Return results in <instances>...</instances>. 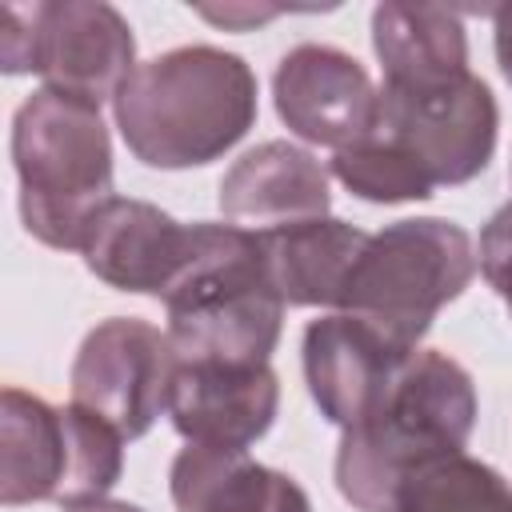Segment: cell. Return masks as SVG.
<instances>
[{"label": "cell", "mask_w": 512, "mask_h": 512, "mask_svg": "<svg viewBox=\"0 0 512 512\" xmlns=\"http://www.w3.org/2000/svg\"><path fill=\"white\" fill-rule=\"evenodd\" d=\"M364 240V228L336 216L256 232L260 264L280 300L292 308H336L344 276L360 256Z\"/></svg>", "instance_id": "obj_16"}, {"label": "cell", "mask_w": 512, "mask_h": 512, "mask_svg": "<svg viewBox=\"0 0 512 512\" xmlns=\"http://www.w3.org/2000/svg\"><path fill=\"white\" fill-rule=\"evenodd\" d=\"M280 408V380L268 364L180 360L168 392L172 428L200 448L244 452L256 444Z\"/></svg>", "instance_id": "obj_12"}, {"label": "cell", "mask_w": 512, "mask_h": 512, "mask_svg": "<svg viewBox=\"0 0 512 512\" xmlns=\"http://www.w3.org/2000/svg\"><path fill=\"white\" fill-rule=\"evenodd\" d=\"M64 512H144L128 500H84V504H68Z\"/></svg>", "instance_id": "obj_23"}, {"label": "cell", "mask_w": 512, "mask_h": 512, "mask_svg": "<svg viewBox=\"0 0 512 512\" xmlns=\"http://www.w3.org/2000/svg\"><path fill=\"white\" fill-rule=\"evenodd\" d=\"M112 112L140 164L200 168L236 148L256 124V72L236 52L184 44L136 64Z\"/></svg>", "instance_id": "obj_1"}, {"label": "cell", "mask_w": 512, "mask_h": 512, "mask_svg": "<svg viewBox=\"0 0 512 512\" xmlns=\"http://www.w3.org/2000/svg\"><path fill=\"white\" fill-rule=\"evenodd\" d=\"M176 512H312L308 492L248 452L188 444L168 468Z\"/></svg>", "instance_id": "obj_15"}, {"label": "cell", "mask_w": 512, "mask_h": 512, "mask_svg": "<svg viewBox=\"0 0 512 512\" xmlns=\"http://www.w3.org/2000/svg\"><path fill=\"white\" fill-rule=\"evenodd\" d=\"M476 428V384L464 364L416 348L376 408L340 436L336 488L360 512H396L400 488L428 464L464 452Z\"/></svg>", "instance_id": "obj_2"}, {"label": "cell", "mask_w": 512, "mask_h": 512, "mask_svg": "<svg viewBox=\"0 0 512 512\" xmlns=\"http://www.w3.org/2000/svg\"><path fill=\"white\" fill-rule=\"evenodd\" d=\"M480 272L512 312V200L480 232Z\"/></svg>", "instance_id": "obj_20"}, {"label": "cell", "mask_w": 512, "mask_h": 512, "mask_svg": "<svg viewBox=\"0 0 512 512\" xmlns=\"http://www.w3.org/2000/svg\"><path fill=\"white\" fill-rule=\"evenodd\" d=\"M232 236L236 224H180L148 200L112 196L92 216L80 252L108 288L168 300Z\"/></svg>", "instance_id": "obj_9"}, {"label": "cell", "mask_w": 512, "mask_h": 512, "mask_svg": "<svg viewBox=\"0 0 512 512\" xmlns=\"http://www.w3.org/2000/svg\"><path fill=\"white\" fill-rule=\"evenodd\" d=\"M124 472V436L96 412L4 388L0 392V504L104 500Z\"/></svg>", "instance_id": "obj_5"}, {"label": "cell", "mask_w": 512, "mask_h": 512, "mask_svg": "<svg viewBox=\"0 0 512 512\" xmlns=\"http://www.w3.org/2000/svg\"><path fill=\"white\" fill-rule=\"evenodd\" d=\"M204 20L212 24H224V28H252V24H264L272 16H280V8H248V4H224V8H200Z\"/></svg>", "instance_id": "obj_21"}, {"label": "cell", "mask_w": 512, "mask_h": 512, "mask_svg": "<svg viewBox=\"0 0 512 512\" xmlns=\"http://www.w3.org/2000/svg\"><path fill=\"white\" fill-rule=\"evenodd\" d=\"M476 268V244L460 224L440 216L396 220L368 232L336 308L376 324L404 352H416L436 312L472 284Z\"/></svg>", "instance_id": "obj_4"}, {"label": "cell", "mask_w": 512, "mask_h": 512, "mask_svg": "<svg viewBox=\"0 0 512 512\" xmlns=\"http://www.w3.org/2000/svg\"><path fill=\"white\" fill-rule=\"evenodd\" d=\"M496 128L500 108L492 88L476 72H464L444 84H384L372 132L408 152L432 188H452L488 168Z\"/></svg>", "instance_id": "obj_8"}, {"label": "cell", "mask_w": 512, "mask_h": 512, "mask_svg": "<svg viewBox=\"0 0 512 512\" xmlns=\"http://www.w3.org/2000/svg\"><path fill=\"white\" fill-rule=\"evenodd\" d=\"M332 208L324 164L288 140L248 148L220 180V212L228 224L268 232L304 220H324Z\"/></svg>", "instance_id": "obj_14"}, {"label": "cell", "mask_w": 512, "mask_h": 512, "mask_svg": "<svg viewBox=\"0 0 512 512\" xmlns=\"http://www.w3.org/2000/svg\"><path fill=\"white\" fill-rule=\"evenodd\" d=\"M0 64L36 72L48 92L100 108L136 72V36L104 0H44L0 12Z\"/></svg>", "instance_id": "obj_6"}, {"label": "cell", "mask_w": 512, "mask_h": 512, "mask_svg": "<svg viewBox=\"0 0 512 512\" xmlns=\"http://www.w3.org/2000/svg\"><path fill=\"white\" fill-rule=\"evenodd\" d=\"M180 356L172 336L140 316L100 320L72 360V404L108 420L124 440H140L168 412Z\"/></svg>", "instance_id": "obj_10"}, {"label": "cell", "mask_w": 512, "mask_h": 512, "mask_svg": "<svg viewBox=\"0 0 512 512\" xmlns=\"http://www.w3.org/2000/svg\"><path fill=\"white\" fill-rule=\"evenodd\" d=\"M492 16V44H496V64L504 72V80L512 84V4H496L488 8Z\"/></svg>", "instance_id": "obj_22"}, {"label": "cell", "mask_w": 512, "mask_h": 512, "mask_svg": "<svg viewBox=\"0 0 512 512\" xmlns=\"http://www.w3.org/2000/svg\"><path fill=\"white\" fill-rule=\"evenodd\" d=\"M20 220L48 248H76L112 192V140L100 108L36 88L12 116Z\"/></svg>", "instance_id": "obj_3"}, {"label": "cell", "mask_w": 512, "mask_h": 512, "mask_svg": "<svg viewBox=\"0 0 512 512\" xmlns=\"http://www.w3.org/2000/svg\"><path fill=\"white\" fill-rule=\"evenodd\" d=\"M168 336L180 360L268 364L284 328V300L272 288L252 228L236 236L192 272L168 300Z\"/></svg>", "instance_id": "obj_7"}, {"label": "cell", "mask_w": 512, "mask_h": 512, "mask_svg": "<svg viewBox=\"0 0 512 512\" xmlns=\"http://www.w3.org/2000/svg\"><path fill=\"white\" fill-rule=\"evenodd\" d=\"M300 352H304L308 392L320 416L340 432L356 428L376 408V400L384 396L400 364L412 356L396 340H388L376 324L348 312L312 320L304 328Z\"/></svg>", "instance_id": "obj_13"}, {"label": "cell", "mask_w": 512, "mask_h": 512, "mask_svg": "<svg viewBox=\"0 0 512 512\" xmlns=\"http://www.w3.org/2000/svg\"><path fill=\"white\" fill-rule=\"evenodd\" d=\"M372 48L380 56L384 84H444L472 72L460 8L448 4H376Z\"/></svg>", "instance_id": "obj_17"}, {"label": "cell", "mask_w": 512, "mask_h": 512, "mask_svg": "<svg viewBox=\"0 0 512 512\" xmlns=\"http://www.w3.org/2000/svg\"><path fill=\"white\" fill-rule=\"evenodd\" d=\"M272 100L292 136L332 152L364 140L380 116V92L364 64L332 44H296L280 56Z\"/></svg>", "instance_id": "obj_11"}, {"label": "cell", "mask_w": 512, "mask_h": 512, "mask_svg": "<svg viewBox=\"0 0 512 512\" xmlns=\"http://www.w3.org/2000/svg\"><path fill=\"white\" fill-rule=\"evenodd\" d=\"M332 176L360 200L372 204H404V200H428L436 188L416 168L408 152H400L380 132H368L364 140L332 152Z\"/></svg>", "instance_id": "obj_19"}, {"label": "cell", "mask_w": 512, "mask_h": 512, "mask_svg": "<svg viewBox=\"0 0 512 512\" xmlns=\"http://www.w3.org/2000/svg\"><path fill=\"white\" fill-rule=\"evenodd\" d=\"M396 512H512V488L496 468L452 452L400 488Z\"/></svg>", "instance_id": "obj_18"}]
</instances>
